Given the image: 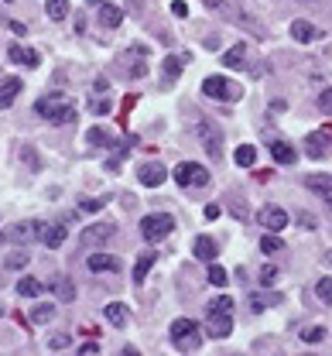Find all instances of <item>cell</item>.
<instances>
[{"label": "cell", "mask_w": 332, "mask_h": 356, "mask_svg": "<svg viewBox=\"0 0 332 356\" xmlns=\"http://www.w3.org/2000/svg\"><path fill=\"white\" fill-rule=\"evenodd\" d=\"M35 113L38 117H45L48 124H76V106H72V99L69 96H62V92H55V96H45V99H38L35 103Z\"/></svg>", "instance_id": "6da1fadb"}, {"label": "cell", "mask_w": 332, "mask_h": 356, "mask_svg": "<svg viewBox=\"0 0 332 356\" xmlns=\"http://www.w3.org/2000/svg\"><path fill=\"white\" fill-rule=\"evenodd\" d=\"M172 346L179 353H195L202 346V332H199V325L192 318H175L172 322Z\"/></svg>", "instance_id": "7a4b0ae2"}, {"label": "cell", "mask_w": 332, "mask_h": 356, "mask_svg": "<svg viewBox=\"0 0 332 356\" xmlns=\"http://www.w3.org/2000/svg\"><path fill=\"white\" fill-rule=\"evenodd\" d=\"M172 229H175V220L168 213H151L141 220V236L147 243H161L165 236H172Z\"/></svg>", "instance_id": "3957f363"}, {"label": "cell", "mask_w": 332, "mask_h": 356, "mask_svg": "<svg viewBox=\"0 0 332 356\" xmlns=\"http://www.w3.org/2000/svg\"><path fill=\"white\" fill-rule=\"evenodd\" d=\"M175 181H179L182 188H206L213 178H209V172H206L202 165H195V161H182V165H175Z\"/></svg>", "instance_id": "277c9868"}, {"label": "cell", "mask_w": 332, "mask_h": 356, "mask_svg": "<svg viewBox=\"0 0 332 356\" xmlns=\"http://www.w3.org/2000/svg\"><path fill=\"white\" fill-rule=\"evenodd\" d=\"M202 92L213 96V99H226V103L240 99V86L230 83V79H223V76H209V79L202 83Z\"/></svg>", "instance_id": "5b68a950"}, {"label": "cell", "mask_w": 332, "mask_h": 356, "mask_svg": "<svg viewBox=\"0 0 332 356\" xmlns=\"http://www.w3.org/2000/svg\"><path fill=\"white\" fill-rule=\"evenodd\" d=\"M301 147H305V154L308 158H329L332 154V134L329 131H312L305 134V140H301Z\"/></svg>", "instance_id": "8992f818"}, {"label": "cell", "mask_w": 332, "mask_h": 356, "mask_svg": "<svg viewBox=\"0 0 332 356\" xmlns=\"http://www.w3.org/2000/svg\"><path fill=\"white\" fill-rule=\"evenodd\" d=\"M257 222L267 229V233H281L288 226V213L281 209V206H264L260 213H257Z\"/></svg>", "instance_id": "52a82bcc"}, {"label": "cell", "mask_w": 332, "mask_h": 356, "mask_svg": "<svg viewBox=\"0 0 332 356\" xmlns=\"http://www.w3.org/2000/svg\"><path fill=\"white\" fill-rule=\"evenodd\" d=\"M42 220H28V222H17L10 226V240L14 243H31V240H42Z\"/></svg>", "instance_id": "ba28073f"}, {"label": "cell", "mask_w": 332, "mask_h": 356, "mask_svg": "<svg viewBox=\"0 0 332 356\" xmlns=\"http://www.w3.org/2000/svg\"><path fill=\"white\" fill-rule=\"evenodd\" d=\"M165 178H168V172H165V165H161V161H144L141 168H138V181L147 185V188H158Z\"/></svg>", "instance_id": "9c48e42d"}, {"label": "cell", "mask_w": 332, "mask_h": 356, "mask_svg": "<svg viewBox=\"0 0 332 356\" xmlns=\"http://www.w3.org/2000/svg\"><path fill=\"white\" fill-rule=\"evenodd\" d=\"M206 315H209V336H213V339H226V336L233 332L230 312H206Z\"/></svg>", "instance_id": "30bf717a"}, {"label": "cell", "mask_w": 332, "mask_h": 356, "mask_svg": "<svg viewBox=\"0 0 332 356\" xmlns=\"http://www.w3.org/2000/svg\"><path fill=\"white\" fill-rule=\"evenodd\" d=\"M113 233H117L113 222H96V226H86V229H83V243H86V247H99V243H106Z\"/></svg>", "instance_id": "8fae6325"}, {"label": "cell", "mask_w": 332, "mask_h": 356, "mask_svg": "<svg viewBox=\"0 0 332 356\" xmlns=\"http://www.w3.org/2000/svg\"><path fill=\"white\" fill-rule=\"evenodd\" d=\"M199 137H202V144H206V151H209L213 158H219V154H223V134L216 131L213 124H206V120H202V124H199Z\"/></svg>", "instance_id": "7c38bea8"}, {"label": "cell", "mask_w": 332, "mask_h": 356, "mask_svg": "<svg viewBox=\"0 0 332 356\" xmlns=\"http://www.w3.org/2000/svg\"><path fill=\"white\" fill-rule=\"evenodd\" d=\"M86 267L93 270V274H117L120 270V261L113 257V254H90V261H86Z\"/></svg>", "instance_id": "4fadbf2b"}, {"label": "cell", "mask_w": 332, "mask_h": 356, "mask_svg": "<svg viewBox=\"0 0 332 356\" xmlns=\"http://www.w3.org/2000/svg\"><path fill=\"white\" fill-rule=\"evenodd\" d=\"M103 315H106V322H110L113 329H127V322H131V309L120 305V302H110V305L103 309Z\"/></svg>", "instance_id": "5bb4252c"}, {"label": "cell", "mask_w": 332, "mask_h": 356, "mask_svg": "<svg viewBox=\"0 0 332 356\" xmlns=\"http://www.w3.org/2000/svg\"><path fill=\"white\" fill-rule=\"evenodd\" d=\"M305 188H308V192H315L319 199L332 202V175H308L305 178Z\"/></svg>", "instance_id": "9a60e30c"}, {"label": "cell", "mask_w": 332, "mask_h": 356, "mask_svg": "<svg viewBox=\"0 0 332 356\" xmlns=\"http://www.w3.org/2000/svg\"><path fill=\"white\" fill-rule=\"evenodd\" d=\"M7 55H10V62H14V65H28V69H35V65L42 62V58H38V51H35V48H24V44H10V51H7Z\"/></svg>", "instance_id": "2e32d148"}, {"label": "cell", "mask_w": 332, "mask_h": 356, "mask_svg": "<svg viewBox=\"0 0 332 356\" xmlns=\"http://www.w3.org/2000/svg\"><path fill=\"white\" fill-rule=\"evenodd\" d=\"M51 295H55L58 302H76V284H72L65 274H55V277H51Z\"/></svg>", "instance_id": "e0dca14e"}, {"label": "cell", "mask_w": 332, "mask_h": 356, "mask_svg": "<svg viewBox=\"0 0 332 356\" xmlns=\"http://www.w3.org/2000/svg\"><path fill=\"white\" fill-rule=\"evenodd\" d=\"M271 158H274L278 165H294V161H298V151H294L288 140H274V137H271Z\"/></svg>", "instance_id": "ac0fdd59"}, {"label": "cell", "mask_w": 332, "mask_h": 356, "mask_svg": "<svg viewBox=\"0 0 332 356\" xmlns=\"http://www.w3.org/2000/svg\"><path fill=\"white\" fill-rule=\"evenodd\" d=\"M42 243H45L48 250L62 247V243H65V226H62V222H45V226H42Z\"/></svg>", "instance_id": "d6986e66"}, {"label": "cell", "mask_w": 332, "mask_h": 356, "mask_svg": "<svg viewBox=\"0 0 332 356\" xmlns=\"http://www.w3.org/2000/svg\"><path fill=\"white\" fill-rule=\"evenodd\" d=\"M192 254L199 257V261H216V254H219V247H216V240L213 236H195V247H192Z\"/></svg>", "instance_id": "ffe728a7"}, {"label": "cell", "mask_w": 332, "mask_h": 356, "mask_svg": "<svg viewBox=\"0 0 332 356\" xmlns=\"http://www.w3.org/2000/svg\"><path fill=\"white\" fill-rule=\"evenodd\" d=\"M278 302H281V295H278V291H257V295H250V298H247V309L257 315V312H264L267 305H278Z\"/></svg>", "instance_id": "44dd1931"}, {"label": "cell", "mask_w": 332, "mask_h": 356, "mask_svg": "<svg viewBox=\"0 0 332 356\" xmlns=\"http://www.w3.org/2000/svg\"><path fill=\"white\" fill-rule=\"evenodd\" d=\"M291 38H294V42H319V38H322V31H319V28H312V24H308V21H294V24H291Z\"/></svg>", "instance_id": "7402d4cb"}, {"label": "cell", "mask_w": 332, "mask_h": 356, "mask_svg": "<svg viewBox=\"0 0 332 356\" xmlns=\"http://www.w3.org/2000/svg\"><path fill=\"white\" fill-rule=\"evenodd\" d=\"M21 92V79L17 76H7V79H0V110H7L10 103H14V96Z\"/></svg>", "instance_id": "603a6c76"}, {"label": "cell", "mask_w": 332, "mask_h": 356, "mask_svg": "<svg viewBox=\"0 0 332 356\" xmlns=\"http://www.w3.org/2000/svg\"><path fill=\"white\" fill-rule=\"evenodd\" d=\"M120 21H124V10H120V7L99 3V24H103V28H120Z\"/></svg>", "instance_id": "cb8c5ba5"}, {"label": "cell", "mask_w": 332, "mask_h": 356, "mask_svg": "<svg viewBox=\"0 0 332 356\" xmlns=\"http://www.w3.org/2000/svg\"><path fill=\"white\" fill-rule=\"evenodd\" d=\"M151 264H158V254H154V250H147L144 257H138V264H134V284H144V277H147Z\"/></svg>", "instance_id": "d4e9b609"}, {"label": "cell", "mask_w": 332, "mask_h": 356, "mask_svg": "<svg viewBox=\"0 0 332 356\" xmlns=\"http://www.w3.org/2000/svg\"><path fill=\"white\" fill-rule=\"evenodd\" d=\"M17 295H21V298H38V295H42V281L31 277V274L21 277V281H17Z\"/></svg>", "instance_id": "484cf974"}, {"label": "cell", "mask_w": 332, "mask_h": 356, "mask_svg": "<svg viewBox=\"0 0 332 356\" xmlns=\"http://www.w3.org/2000/svg\"><path fill=\"white\" fill-rule=\"evenodd\" d=\"M223 65H226V69H240V65H247V44L230 48V51L223 55Z\"/></svg>", "instance_id": "4316f807"}, {"label": "cell", "mask_w": 332, "mask_h": 356, "mask_svg": "<svg viewBox=\"0 0 332 356\" xmlns=\"http://www.w3.org/2000/svg\"><path fill=\"white\" fill-rule=\"evenodd\" d=\"M237 165L240 168H254V165H257V147H254V144H240L237 147Z\"/></svg>", "instance_id": "83f0119b"}, {"label": "cell", "mask_w": 332, "mask_h": 356, "mask_svg": "<svg viewBox=\"0 0 332 356\" xmlns=\"http://www.w3.org/2000/svg\"><path fill=\"white\" fill-rule=\"evenodd\" d=\"M179 58H165V72H161V86L168 89V86H175L179 83Z\"/></svg>", "instance_id": "f1b7e54d"}, {"label": "cell", "mask_w": 332, "mask_h": 356, "mask_svg": "<svg viewBox=\"0 0 332 356\" xmlns=\"http://www.w3.org/2000/svg\"><path fill=\"white\" fill-rule=\"evenodd\" d=\"M45 10L51 21H62V17H69V0H48Z\"/></svg>", "instance_id": "f546056e"}, {"label": "cell", "mask_w": 332, "mask_h": 356, "mask_svg": "<svg viewBox=\"0 0 332 356\" xmlns=\"http://www.w3.org/2000/svg\"><path fill=\"white\" fill-rule=\"evenodd\" d=\"M51 318H55V305H38V309L31 312V322L35 325H48Z\"/></svg>", "instance_id": "4dcf8cb0"}, {"label": "cell", "mask_w": 332, "mask_h": 356, "mask_svg": "<svg viewBox=\"0 0 332 356\" xmlns=\"http://www.w3.org/2000/svg\"><path fill=\"white\" fill-rule=\"evenodd\" d=\"M31 264V257H28V250H14L10 257H7V267L10 270H24V267Z\"/></svg>", "instance_id": "1f68e13d"}, {"label": "cell", "mask_w": 332, "mask_h": 356, "mask_svg": "<svg viewBox=\"0 0 332 356\" xmlns=\"http://www.w3.org/2000/svg\"><path fill=\"white\" fill-rule=\"evenodd\" d=\"M315 295H319L322 305H332V277H322V281L315 284Z\"/></svg>", "instance_id": "d6a6232c"}, {"label": "cell", "mask_w": 332, "mask_h": 356, "mask_svg": "<svg viewBox=\"0 0 332 356\" xmlns=\"http://www.w3.org/2000/svg\"><path fill=\"white\" fill-rule=\"evenodd\" d=\"M281 247H285V243H281V236H278V233H267V236L260 240V250H264V254H278Z\"/></svg>", "instance_id": "836d02e7"}, {"label": "cell", "mask_w": 332, "mask_h": 356, "mask_svg": "<svg viewBox=\"0 0 332 356\" xmlns=\"http://www.w3.org/2000/svg\"><path fill=\"white\" fill-rule=\"evenodd\" d=\"M226 281H230V274H226L223 267H219V264H209V284H216V288H223Z\"/></svg>", "instance_id": "e575fe53"}, {"label": "cell", "mask_w": 332, "mask_h": 356, "mask_svg": "<svg viewBox=\"0 0 332 356\" xmlns=\"http://www.w3.org/2000/svg\"><path fill=\"white\" fill-rule=\"evenodd\" d=\"M206 312H233V298L230 295H219V298H213L206 305Z\"/></svg>", "instance_id": "d590c367"}, {"label": "cell", "mask_w": 332, "mask_h": 356, "mask_svg": "<svg viewBox=\"0 0 332 356\" xmlns=\"http://www.w3.org/2000/svg\"><path fill=\"white\" fill-rule=\"evenodd\" d=\"M322 339H326V329H322V325L301 329V343H322Z\"/></svg>", "instance_id": "8d00e7d4"}, {"label": "cell", "mask_w": 332, "mask_h": 356, "mask_svg": "<svg viewBox=\"0 0 332 356\" xmlns=\"http://www.w3.org/2000/svg\"><path fill=\"white\" fill-rule=\"evenodd\" d=\"M106 202L103 199H79V213H99Z\"/></svg>", "instance_id": "74e56055"}, {"label": "cell", "mask_w": 332, "mask_h": 356, "mask_svg": "<svg viewBox=\"0 0 332 356\" xmlns=\"http://www.w3.org/2000/svg\"><path fill=\"white\" fill-rule=\"evenodd\" d=\"M274 281H278V267H274V264H267L264 270H260V284H264V288H271Z\"/></svg>", "instance_id": "f35d334b"}, {"label": "cell", "mask_w": 332, "mask_h": 356, "mask_svg": "<svg viewBox=\"0 0 332 356\" xmlns=\"http://www.w3.org/2000/svg\"><path fill=\"white\" fill-rule=\"evenodd\" d=\"M65 346H69V336H62V332H58V336H51V339H48V350H51V353H62V350H65Z\"/></svg>", "instance_id": "ab89813d"}, {"label": "cell", "mask_w": 332, "mask_h": 356, "mask_svg": "<svg viewBox=\"0 0 332 356\" xmlns=\"http://www.w3.org/2000/svg\"><path fill=\"white\" fill-rule=\"evenodd\" d=\"M86 137H90V144H93V147H96V144H110V134L103 131V127H93Z\"/></svg>", "instance_id": "60d3db41"}, {"label": "cell", "mask_w": 332, "mask_h": 356, "mask_svg": "<svg viewBox=\"0 0 332 356\" xmlns=\"http://www.w3.org/2000/svg\"><path fill=\"white\" fill-rule=\"evenodd\" d=\"M319 110H322V113H329V117H332V86L326 89L322 96H319Z\"/></svg>", "instance_id": "b9f144b4"}, {"label": "cell", "mask_w": 332, "mask_h": 356, "mask_svg": "<svg viewBox=\"0 0 332 356\" xmlns=\"http://www.w3.org/2000/svg\"><path fill=\"white\" fill-rule=\"evenodd\" d=\"M216 216H219V202H209L206 206V220H216Z\"/></svg>", "instance_id": "7bdbcfd3"}, {"label": "cell", "mask_w": 332, "mask_h": 356, "mask_svg": "<svg viewBox=\"0 0 332 356\" xmlns=\"http://www.w3.org/2000/svg\"><path fill=\"white\" fill-rule=\"evenodd\" d=\"M172 10H175V14H179V17H185V14H189V7H185V3H182V0H175V3H172Z\"/></svg>", "instance_id": "ee69618b"}, {"label": "cell", "mask_w": 332, "mask_h": 356, "mask_svg": "<svg viewBox=\"0 0 332 356\" xmlns=\"http://www.w3.org/2000/svg\"><path fill=\"white\" fill-rule=\"evenodd\" d=\"M106 110H110V103H106V99H96L93 103V113H106Z\"/></svg>", "instance_id": "f6af8a7d"}, {"label": "cell", "mask_w": 332, "mask_h": 356, "mask_svg": "<svg viewBox=\"0 0 332 356\" xmlns=\"http://www.w3.org/2000/svg\"><path fill=\"white\" fill-rule=\"evenodd\" d=\"M79 353H99V346H96V343H83V346H79Z\"/></svg>", "instance_id": "bcb514c9"}, {"label": "cell", "mask_w": 332, "mask_h": 356, "mask_svg": "<svg viewBox=\"0 0 332 356\" xmlns=\"http://www.w3.org/2000/svg\"><path fill=\"white\" fill-rule=\"evenodd\" d=\"M219 3H223V0H206V7H219Z\"/></svg>", "instance_id": "7dc6e473"}, {"label": "cell", "mask_w": 332, "mask_h": 356, "mask_svg": "<svg viewBox=\"0 0 332 356\" xmlns=\"http://www.w3.org/2000/svg\"><path fill=\"white\" fill-rule=\"evenodd\" d=\"M326 264H329V267H332V254H329V257H326Z\"/></svg>", "instance_id": "c3c4849f"}, {"label": "cell", "mask_w": 332, "mask_h": 356, "mask_svg": "<svg viewBox=\"0 0 332 356\" xmlns=\"http://www.w3.org/2000/svg\"><path fill=\"white\" fill-rule=\"evenodd\" d=\"M90 3H106V0H90Z\"/></svg>", "instance_id": "681fc988"}, {"label": "cell", "mask_w": 332, "mask_h": 356, "mask_svg": "<svg viewBox=\"0 0 332 356\" xmlns=\"http://www.w3.org/2000/svg\"><path fill=\"white\" fill-rule=\"evenodd\" d=\"M0 243H3V236H0Z\"/></svg>", "instance_id": "f907efd6"}, {"label": "cell", "mask_w": 332, "mask_h": 356, "mask_svg": "<svg viewBox=\"0 0 332 356\" xmlns=\"http://www.w3.org/2000/svg\"><path fill=\"white\" fill-rule=\"evenodd\" d=\"M0 312H3V305H0Z\"/></svg>", "instance_id": "816d5d0a"}]
</instances>
